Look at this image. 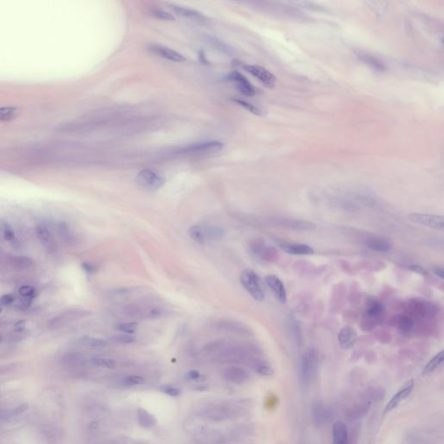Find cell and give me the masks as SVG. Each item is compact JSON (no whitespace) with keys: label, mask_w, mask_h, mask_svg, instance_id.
I'll use <instances>...</instances> for the list:
<instances>
[{"label":"cell","mask_w":444,"mask_h":444,"mask_svg":"<svg viewBox=\"0 0 444 444\" xmlns=\"http://www.w3.org/2000/svg\"><path fill=\"white\" fill-rule=\"evenodd\" d=\"M385 318V307L376 299H370L367 302L365 312L362 320L363 331H371L376 326L383 322Z\"/></svg>","instance_id":"cell-1"},{"label":"cell","mask_w":444,"mask_h":444,"mask_svg":"<svg viewBox=\"0 0 444 444\" xmlns=\"http://www.w3.org/2000/svg\"><path fill=\"white\" fill-rule=\"evenodd\" d=\"M239 410V408L228 404H209L201 409L200 415L201 417L214 422H221L236 417Z\"/></svg>","instance_id":"cell-2"},{"label":"cell","mask_w":444,"mask_h":444,"mask_svg":"<svg viewBox=\"0 0 444 444\" xmlns=\"http://www.w3.org/2000/svg\"><path fill=\"white\" fill-rule=\"evenodd\" d=\"M319 353L314 349L305 351L301 357L300 377L304 385H309L314 380L319 370Z\"/></svg>","instance_id":"cell-3"},{"label":"cell","mask_w":444,"mask_h":444,"mask_svg":"<svg viewBox=\"0 0 444 444\" xmlns=\"http://www.w3.org/2000/svg\"><path fill=\"white\" fill-rule=\"evenodd\" d=\"M241 283L252 298H255L256 301L262 302L264 300L265 292L261 285V278L255 271L250 269L242 271Z\"/></svg>","instance_id":"cell-4"},{"label":"cell","mask_w":444,"mask_h":444,"mask_svg":"<svg viewBox=\"0 0 444 444\" xmlns=\"http://www.w3.org/2000/svg\"><path fill=\"white\" fill-rule=\"evenodd\" d=\"M436 307L430 302L424 301L419 298H413L406 302L405 312L406 315L412 319H426L434 315Z\"/></svg>","instance_id":"cell-5"},{"label":"cell","mask_w":444,"mask_h":444,"mask_svg":"<svg viewBox=\"0 0 444 444\" xmlns=\"http://www.w3.org/2000/svg\"><path fill=\"white\" fill-rule=\"evenodd\" d=\"M136 181L144 189L156 191L164 185L165 179L155 170L144 169L137 174Z\"/></svg>","instance_id":"cell-6"},{"label":"cell","mask_w":444,"mask_h":444,"mask_svg":"<svg viewBox=\"0 0 444 444\" xmlns=\"http://www.w3.org/2000/svg\"><path fill=\"white\" fill-rule=\"evenodd\" d=\"M408 219L413 223L430 227L435 230H444V218L443 215L414 213L409 214Z\"/></svg>","instance_id":"cell-7"},{"label":"cell","mask_w":444,"mask_h":444,"mask_svg":"<svg viewBox=\"0 0 444 444\" xmlns=\"http://www.w3.org/2000/svg\"><path fill=\"white\" fill-rule=\"evenodd\" d=\"M244 70L257 78L266 88L272 89L274 87L276 83L274 75L264 67H261L260 65H244Z\"/></svg>","instance_id":"cell-8"},{"label":"cell","mask_w":444,"mask_h":444,"mask_svg":"<svg viewBox=\"0 0 444 444\" xmlns=\"http://www.w3.org/2000/svg\"><path fill=\"white\" fill-rule=\"evenodd\" d=\"M148 50L153 54L158 56L159 58H164L169 61L175 62V63H184L186 61V58L183 55L175 51L173 49L160 45V44H148Z\"/></svg>","instance_id":"cell-9"},{"label":"cell","mask_w":444,"mask_h":444,"mask_svg":"<svg viewBox=\"0 0 444 444\" xmlns=\"http://www.w3.org/2000/svg\"><path fill=\"white\" fill-rule=\"evenodd\" d=\"M414 386H415V382L413 379H410V381L404 383V385L401 387L400 390H398L397 393L391 397L390 402L387 404L386 407L383 410V415L390 413V411H392L397 408L402 401L407 399L408 397H410V394L412 393Z\"/></svg>","instance_id":"cell-10"},{"label":"cell","mask_w":444,"mask_h":444,"mask_svg":"<svg viewBox=\"0 0 444 444\" xmlns=\"http://www.w3.org/2000/svg\"><path fill=\"white\" fill-rule=\"evenodd\" d=\"M171 9L174 10V12L177 14V16L180 17H185L189 20L193 21L197 24H209V18L201 13L198 10L190 9L187 7L180 6V5H177V4H171L170 5Z\"/></svg>","instance_id":"cell-11"},{"label":"cell","mask_w":444,"mask_h":444,"mask_svg":"<svg viewBox=\"0 0 444 444\" xmlns=\"http://www.w3.org/2000/svg\"><path fill=\"white\" fill-rule=\"evenodd\" d=\"M265 282L266 283L268 287L272 291L278 301L281 304H285L287 302L286 290L280 278L275 275H267L265 277Z\"/></svg>","instance_id":"cell-12"},{"label":"cell","mask_w":444,"mask_h":444,"mask_svg":"<svg viewBox=\"0 0 444 444\" xmlns=\"http://www.w3.org/2000/svg\"><path fill=\"white\" fill-rule=\"evenodd\" d=\"M275 223L278 225L279 227L297 231L314 230L317 227L315 223L311 222V221L298 220V219H290V218L276 219Z\"/></svg>","instance_id":"cell-13"},{"label":"cell","mask_w":444,"mask_h":444,"mask_svg":"<svg viewBox=\"0 0 444 444\" xmlns=\"http://www.w3.org/2000/svg\"><path fill=\"white\" fill-rule=\"evenodd\" d=\"M356 340H357V333L356 330L349 325L344 326L338 334V341L339 346H341L343 349H352L356 345Z\"/></svg>","instance_id":"cell-14"},{"label":"cell","mask_w":444,"mask_h":444,"mask_svg":"<svg viewBox=\"0 0 444 444\" xmlns=\"http://www.w3.org/2000/svg\"><path fill=\"white\" fill-rule=\"evenodd\" d=\"M312 415L314 423L322 425L328 424L333 419V411L328 405L323 403H317L312 406Z\"/></svg>","instance_id":"cell-15"},{"label":"cell","mask_w":444,"mask_h":444,"mask_svg":"<svg viewBox=\"0 0 444 444\" xmlns=\"http://www.w3.org/2000/svg\"><path fill=\"white\" fill-rule=\"evenodd\" d=\"M227 78L230 81L234 82L238 89L247 96H254L256 93L255 87L251 85V83L248 81V78H245L243 75L240 72H232Z\"/></svg>","instance_id":"cell-16"},{"label":"cell","mask_w":444,"mask_h":444,"mask_svg":"<svg viewBox=\"0 0 444 444\" xmlns=\"http://www.w3.org/2000/svg\"><path fill=\"white\" fill-rule=\"evenodd\" d=\"M223 144L219 141H211L207 143H198L186 146L180 149V153H215L221 151Z\"/></svg>","instance_id":"cell-17"},{"label":"cell","mask_w":444,"mask_h":444,"mask_svg":"<svg viewBox=\"0 0 444 444\" xmlns=\"http://www.w3.org/2000/svg\"><path fill=\"white\" fill-rule=\"evenodd\" d=\"M282 251L291 255H300V256H308L314 255V249L309 245L302 243H291V242H282L278 244Z\"/></svg>","instance_id":"cell-18"},{"label":"cell","mask_w":444,"mask_h":444,"mask_svg":"<svg viewBox=\"0 0 444 444\" xmlns=\"http://www.w3.org/2000/svg\"><path fill=\"white\" fill-rule=\"evenodd\" d=\"M224 379L229 383L241 384L248 381L249 378V373L241 367H229L223 371Z\"/></svg>","instance_id":"cell-19"},{"label":"cell","mask_w":444,"mask_h":444,"mask_svg":"<svg viewBox=\"0 0 444 444\" xmlns=\"http://www.w3.org/2000/svg\"><path fill=\"white\" fill-rule=\"evenodd\" d=\"M251 252L253 255L261 261H275L278 257V253L274 248H266L264 243L261 241H255L251 246Z\"/></svg>","instance_id":"cell-20"},{"label":"cell","mask_w":444,"mask_h":444,"mask_svg":"<svg viewBox=\"0 0 444 444\" xmlns=\"http://www.w3.org/2000/svg\"><path fill=\"white\" fill-rule=\"evenodd\" d=\"M217 329L241 335H250L251 331L243 324L233 320H221L216 324Z\"/></svg>","instance_id":"cell-21"},{"label":"cell","mask_w":444,"mask_h":444,"mask_svg":"<svg viewBox=\"0 0 444 444\" xmlns=\"http://www.w3.org/2000/svg\"><path fill=\"white\" fill-rule=\"evenodd\" d=\"M333 444H349L348 429L343 422H336L333 424Z\"/></svg>","instance_id":"cell-22"},{"label":"cell","mask_w":444,"mask_h":444,"mask_svg":"<svg viewBox=\"0 0 444 444\" xmlns=\"http://www.w3.org/2000/svg\"><path fill=\"white\" fill-rule=\"evenodd\" d=\"M36 235L41 243L44 245V248L48 249V251H54L56 248V243L54 239L51 235V232L48 230L47 227L44 225H38L36 227Z\"/></svg>","instance_id":"cell-23"},{"label":"cell","mask_w":444,"mask_h":444,"mask_svg":"<svg viewBox=\"0 0 444 444\" xmlns=\"http://www.w3.org/2000/svg\"><path fill=\"white\" fill-rule=\"evenodd\" d=\"M370 405H371V402L368 400L354 405L353 408H351L347 411L346 419H348L349 421H354L363 417L370 409Z\"/></svg>","instance_id":"cell-24"},{"label":"cell","mask_w":444,"mask_h":444,"mask_svg":"<svg viewBox=\"0 0 444 444\" xmlns=\"http://www.w3.org/2000/svg\"><path fill=\"white\" fill-rule=\"evenodd\" d=\"M414 319L410 316L397 315L394 317L393 325L395 327L400 331L401 333L407 334L410 333L414 328Z\"/></svg>","instance_id":"cell-25"},{"label":"cell","mask_w":444,"mask_h":444,"mask_svg":"<svg viewBox=\"0 0 444 444\" xmlns=\"http://www.w3.org/2000/svg\"><path fill=\"white\" fill-rule=\"evenodd\" d=\"M365 245L370 250L377 253H388L391 249L390 242L382 238H370L367 240Z\"/></svg>","instance_id":"cell-26"},{"label":"cell","mask_w":444,"mask_h":444,"mask_svg":"<svg viewBox=\"0 0 444 444\" xmlns=\"http://www.w3.org/2000/svg\"><path fill=\"white\" fill-rule=\"evenodd\" d=\"M357 57L361 61L363 62V64L370 66V68L376 72H383L386 70V67L383 65V62L380 61L378 58H376L372 55L360 52L357 54Z\"/></svg>","instance_id":"cell-27"},{"label":"cell","mask_w":444,"mask_h":444,"mask_svg":"<svg viewBox=\"0 0 444 444\" xmlns=\"http://www.w3.org/2000/svg\"><path fill=\"white\" fill-rule=\"evenodd\" d=\"M136 416H137L138 424L143 429L149 430L156 424V417L144 409H142V408L138 409L136 411Z\"/></svg>","instance_id":"cell-28"},{"label":"cell","mask_w":444,"mask_h":444,"mask_svg":"<svg viewBox=\"0 0 444 444\" xmlns=\"http://www.w3.org/2000/svg\"><path fill=\"white\" fill-rule=\"evenodd\" d=\"M444 351H441L440 353L436 354V355H435V356H433L427 363H426V365L424 366L423 372H422L423 376H426V375H429V374H431V373L434 372L435 370L441 366L442 363H444Z\"/></svg>","instance_id":"cell-29"},{"label":"cell","mask_w":444,"mask_h":444,"mask_svg":"<svg viewBox=\"0 0 444 444\" xmlns=\"http://www.w3.org/2000/svg\"><path fill=\"white\" fill-rule=\"evenodd\" d=\"M203 232L206 241H219L225 234L223 229L217 226H207L203 227Z\"/></svg>","instance_id":"cell-30"},{"label":"cell","mask_w":444,"mask_h":444,"mask_svg":"<svg viewBox=\"0 0 444 444\" xmlns=\"http://www.w3.org/2000/svg\"><path fill=\"white\" fill-rule=\"evenodd\" d=\"M288 329L290 331V333H291V335H292L296 342L298 343V345H301V329H300V326H299V324H298L295 318L291 317L288 319Z\"/></svg>","instance_id":"cell-31"},{"label":"cell","mask_w":444,"mask_h":444,"mask_svg":"<svg viewBox=\"0 0 444 444\" xmlns=\"http://www.w3.org/2000/svg\"><path fill=\"white\" fill-rule=\"evenodd\" d=\"M79 343L82 346H89V347H95V348H102L109 345V343L103 339H95L85 336L79 339Z\"/></svg>","instance_id":"cell-32"},{"label":"cell","mask_w":444,"mask_h":444,"mask_svg":"<svg viewBox=\"0 0 444 444\" xmlns=\"http://www.w3.org/2000/svg\"><path fill=\"white\" fill-rule=\"evenodd\" d=\"M65 366L69 369H79L85 364V360L83 356L78 354H73L65 357Z\"/></svg>","instance_id":"cell-33"},{"label":"cell","mask_w":444,"mask_h":444,"mask_svg":"<svg viewBox=\"0 0 444 444\" xmlns=\"http://www.w3.org/2000/svg\"><path fill=\"white\" fill-rule=\"evenodd\" d=\"M188 235L192 240L200 244H203L206 241L204 236L203 227H200L199 225H194L190 227L188 229Z\"/></svg>","instance_id":"cell-34"},{"label":"cell","mask_w":444,"mask_h":444,"mask_svg":"<svg viewBox=\"0 0 444 444\" xmlns=\"http://www.w3.org/2000/svg\"><path fill=\"white\" fill-rule=\"evenodd\" d=\"M92 364L95 366L105 368V369H115L116 367V361L112 358L107 357H94L90 360Z\"/></svg>","instance_id":"cell-35"},{"label":"cell","mask_w":444,"mask_h":444,"mask_svg":"<svg viewBox=\"0 0 444 444\" xmlns=\"http://www.w3.org/2000/svg\"><path fill=\"white\" fill-rule=\"evenodd\" d=\"M150 15L152 17H155L156 19L164 21H175L176 17H174L172 14L168 12L165 10L160 9V8H153L150 10Z\"/></svg>","instance_id":"cell-36"},{"label":"cell","mask_w":444,"mask_h":444,"mask_svg":"<svg viewBox=\"0 0 444 444\" xmlns=\"http://www.w3.org/2000/svg\"><path fill=\"white\" fill-rule=\"evenodd\" d=\"M121 382L124 386H137V385H142L145 383V379L143 378V376H138V375H129V376H124Z\"/></svg>","instance_id":"cell-37"},{"label":"cell","mask_w":444,"mask_h":444,"mask_svg":"<svg viewBox=\"0 0 444 444\" xmlns=\"http://www.w3.org/2000/svg\"><path fill=\"white\" fill-rule=\"evenodd\" d=\"M255 371L258 373L259 375L263 376H271L273 375L274 370L270 365H268L266 363L259 362L254 366Z\"/></svg>","instance_id":"cell-38"},{"label":"cell","mask_w":444,"mask_h":444,"mask_svg":"<svg viewBox=\"0 0 444 444\" xmlns=\"http://www.w3.org/2000/svg\"><path fill=\"white\" fill-rule=\"evenodd\" d=\"M58 232H59V235L61 236L62 239H64V241H67L68 243L73 241V237H72V234H71L70 227L65 222H60L58 224Z\"/></svg>","instance_id":"cell-39"},{"label":"cell","mask_w":444,"mask_h":444,"mask_svg":"<svg viewBox=\"0 0 444 444\" xmlns=\"http://www.w3.org/2000/svg\"><path fill=\"white\" fill-rule=\"evenodd\" d=\"M234 102L238 103L239 105L241 106V107H243L245 109H247L249 112H251L253 114H255L256 115H262V113H261V109H259L258 107H256V106L254 105L253 103H250V102H247V101H244V100H241V99H234Z\"/></svg>","instance_id":"cell-40"},{"label":"cell","mask_w":444,"mask_h":444,"mask_svg":"<svg viewBox=\"0 0 444 444\" xmlns=\"http://www.w3.org/2000/svg\"><path fill=\"white\" fill-rule=\"evenodd\" d=\"M111 341L112 342L116 343V344L129 345V344L136 342V339L133 336L129 335V334H120V335H115L111 337Z\"/></svg>","instance_id":"cell-41"},{"label":"cell","mask_w":444,"mask_h":444,"mask_svg":"<svg viewBox=\"0 0 444 444\" xmlns=\"http://www.w3.org/2000/svg\"><path fill=\"white\" fill-rule=\"evenodd\" d=\"M116 328L122 333L129 334L136 332V330L138 328V324L136 322L121 323L116 326Z\"/></svg>","instance_id":"cell-42"},{"label":"cell","mask_w":444,"mask_h":444,"mask_svg":"<svg viewBox=\"0 0 444 444\" xmlns=\"http://www.w3.org/2000/svg\"><path fill=\"white\" fill-rule=\"evenodd\" d=\"M160 390H162L163 393L166 394L170 397H178L181 394V390L179 388L172 386V385H163L161 387Z\"/></svg>","instance_id":"cell-43"},{"label":"cell","mask_w":444,"mask_h":444,"mask_svg":"<svg viewBox=\"0 0 444 444\" xmlns=\"http://www.w3.org/2000/svg\"><path fill=\"white\" fill-rule=\"evenodd\" d=\"M19 294L23 296L24 298H33L36 296V292H35L34 287H32L31 285H23L19 288Z\"/></svg>","instance_id":"cell-44"},{"label":"cell","mask_w":444,"mask_h":444,"mask_svg":"<svg viewBox=\"0 0 444 444\" xmlns=\"http://www.w3.org/2000/svg\"><path fill=\"white\" fill-rule=\"evenodd\" d=\"M3 238L5 241H11L15 239V233L9 225H5L3 230Z\"/></svg>","instance_id":"cell-45"},{"label":"cell","mask_w":444,"mask_h":444,"mask_svg":"<svg viewBox=\"0 0 444 444\" xmlns=\"http://www.w3.org/2000/svg\"><path fill=\"white\" fill-rule=\"evenodd\" d=\"M409 269H410V271H413V272L417 273V274L423 275V276H427L429 274L427 270L425 268L423 267L422 266H419V265H411V266H409Z\"/></svg>","instance_id":"cell-46"},{"label":"cell","mask_w":444,"mask_h":444,"mask_svg":"<svg viewBox=\"0 0 444 444\" xmlns=\"http://www.w3.org/2000/svg\"><path fill=\"white\" fill-rule=\"evenodd\" d=\"M14 301V297L12 294H5L0 298V304L3 305H9L12 304Z\"/></svg>","instance_id":"cell-47"},{"label":"cell","mask_w":444,"mask_h":444,"mask_svg":"<svg viewBox=\"0 0 444 444\" xmlns=\"http://www.w3.org/2000/svg\"><path fill=\"white\" fill-rule=\"evenodd\" d=\"M82 266H83V269L89 274L95 273V271H96V266H95V265L91 264V263L85 262V263L82 265Z\"/></svg>","instance_id":"cell-48"},{"label":"cell","mask_w":444,"mask_h":444,"mask_svg":"<svg viewBox=\"0 0 444 444\" xmlns=\"http://www.w3.org/2000/svg\"><path fill=\"white\" fill-rule=\"evenodd\" d=\"M186 376H187V378L190 380H197L199 379L200 377V374L198 370H190L186 374Z\"/></svg>","instance_id":"cell-49"},{"label":"cell","mask_w":444,"mask_h":444,"mask_svg":"<svg viewBox=\"0 0 444 444\" xmlns=\"http://www.w3.org/2000/svg\"><path fill=\"white\" fill-rule=\"evenodd\" d=\"M433 272L436 276H438V278L444 279V270L442 266H434L433 267Z\"/></svg>","instance_id":"cell-50"},{"label":"cell","mask_w":444,"mask_h":444,"mask_svg":"<svg viewBox=\"0 0 444 444\" xmlns=\"http://www.w3.org/2000/svg\"><path fill=\"white\" fill-rule=\"evenodd\" d=\"M25 326H26V323L24 320H19L14 325V329L17 332H21L25 328Z\"/></svg>","instance_id":"cell-51"},{"label":"cell","mask_w":444,"mask_h":444,"mask_svg":"<svg viewBox=\"0 0 444 444\" xmlns=\"http://www.w3.org/2000/svg\"><path fill=\"white\" fill-rule=\"evenodd\" d=\"M131 291V289L130 288H118L115 289V290H113L112 292L115 294V295H125L127 293H129V292Z\"/></svg>","instance_id":"cell-52"},{"label":"cell","mask_w":444,"mask_h":444,"mask_svg":"<svg viewBox=\"0 0 444 444\" xmlns=\"http://www.w3.org/2000/svg\"><path fill=\"white\" fill-rule=\"evenodd\" d=\"M1 312H2V308H1V306H0V314H1Z\"/></svg>","instance_id":"cell-53"},{"label":"cell","mask_w":444,"mask_h":444,"mask_svg":"<svg viewBox=\"0 0 444 444\" xmlns=\"http://www.w3.org/2000/svg\"><path fill=\"white\" fill-rule=\"evenodd\" d=\"M1 340H2V336L0 335V342H1Z\"/></svg>","instance_id":"cell-54"}]
</instances>
